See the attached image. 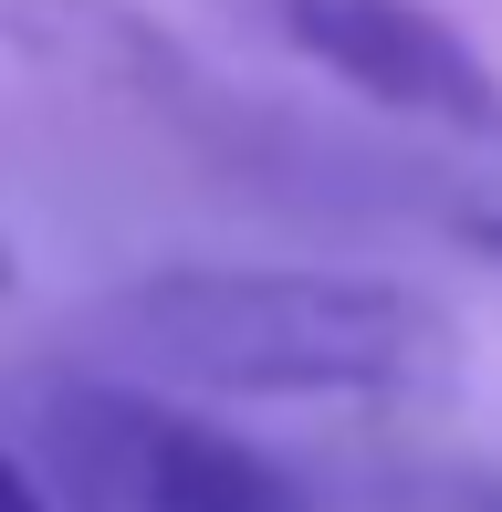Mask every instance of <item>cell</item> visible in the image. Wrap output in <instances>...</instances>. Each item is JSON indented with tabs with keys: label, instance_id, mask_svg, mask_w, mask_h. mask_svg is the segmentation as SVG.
<instances>
[{
	"label": "cell",
	"instance_id": "6",
	"mask_svg": "<svg viewBox=\"0 0 502 512\" xmlns=\"http://www.w3.org/2000/svg\"><path fill=\"white\" fill-rule=\"evenodd\" d=\"M461 251H482V262L502 272V209H461Z\"/></svg>",
	"mask_w": 502,
	"mask_h": 512
},
{
	"label": "cell",
	"instance_id": "4",
	"mask_svg": "<svg viewBox=\"0 0 502 512\" xmlns=\"http://www.w3.org/2000/svg\"><path fill=\"white\" fill-rule=\"evenodd\" d=\"M0 42L95 95H168V105L189 95V53L136 0H0Z\"/></svg>",
	"mask_w": 502,
	"mask_h": 512
},
{
	"label": "cell",
	"instance_id": "5",
	"mask_svg": "<svg viewBox=\"0 0 502 512\" xmlns=\"http://www.w3.org/2000/svg\"><path fill=\"white\" fill-rule=\"evenodd\" d=\"M0 512H63V492L42 481V460L11 450V439H0Z\"/></svg>",
	"mask_w": 502,
	"mask_h": 512
},
{
	"label": "cell",
	"instance_id": "7",
	"mask_svg": "<svg viewBox=\"0 0 502 512\" xmlns=\"http://www.w3.org/2000/svg\"><path fill=\"white\" fill-rule=\"evenodd\" d=\"M11 272H21V251H11V220H0V293H11Z\"/></svg>",
	"mask_w": 502,
	"mask_h": 512
},
{
	"label": "cell",
	"instance_id": "2",
	"mask_svg": "<svg viewBox=\"0 0 502 512\" xmlns=\"http://www.w3.org/2000/svg\"><path fill=\"white\" fill-rule=\"evenodd\" d=\"M32 460L63 512H314L304 481L157 377L32 387Z\"/></svg>",
	"mask_w": 502,
	"mask_h": 512
},
{
	"label": "cell",
	"instance_id": "1",
	"mask_svg": "<svg viewBox=\"0 0 502 512\" xmlns=\"http://www.w3.org/2000/svg\"><path fill=\"white\" fill-rule=\"evenodd\" d=\"M95 345L178 398L262 408H429L461 387L450 304L377 272H147L95 304Z\"/></svg>",
	"mask_w": 502,
	"mask_h": 512
},
{
	"label": "cell",
	"instance_id": "3",
	"mask_svg": "<svg viewBox=\"0 0 502 512\" xmlns=\"http://www.w3.org/2000/svg\"><path fill=\"white\" fill-rule=\"evenodd\" d=\"M220 11L251 42H272L283 63L346 84L356 105L398 115V126H429L471 157H502V74L429 0H220Z\"/></svg>",
	"mask_w": 502,
	"mask_h": 512
}]
</instances>
